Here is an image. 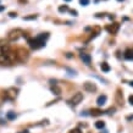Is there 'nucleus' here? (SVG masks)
Listing matches in <instances>:
<instances>
[{
	"label": "nucleus",
	"mask_w": 133,
	"mask_h": 133,
	"mask_svg": "<svg viewBox=\"0 0 133 133\" xmlns=\"http://www.w3.org/2000/svg\"><path fill=\"white\" fill-rule=\"evenodd\" d=\"M16 58V53L11 50V46L8 42L0 40V65H11Z\"/></svg>",
	"instance_id": "obj_1"
},
{
	"label": "nucleus",
	"mask_w": 133,
	"mask_h": 133,
	"mask_svg": "<svg viewBox=\"0 0 133 133\" xmlns=\"http://www.w3.org/2000/svg\"><path fill=\"white\" fill-rule=\"evenodd\" d=\"M28 44H29V46L32 48V49H39V48H42V46H44L45 45V42H43V40H39L37 37L36 38H28Z\"/></svg>",
	"instance_id": "obj_2"
},
{
	"label": "nucleus",
	"mask_w": 133,
	"mask_h": 133,
	"mask_svg": "<svg viewBox=\"0 0 133 133\" xmlns=\"http://www.w3.org/2000/svg\"><path fill=\"white\" fill-rule=\"evenodd\" d=\"M23 34H25V33H23V31H22V29L16 28V29H13V31H11V32L9 33L8 39H9V40H11V42H15V40H17L20 37H22Z\"/></svg>",
	"instance_id": "obj_3"
},
{
	"label": "nucleus",
	"mask_w": 133,
	"mask_h": 133,
	"mask_svg": "<svg viewBox=\"0 0 133 133\" xmlns=\"http://www.w3.org/2000/svg\"><path fill=\"white\" fill-rule=\"evenodd\" d=\"M82 100H83V94H82V93H76V94H73V96L71 98L70 104H71V105H78Z\"/></svg>",
	"instance_id": "obj_4"
},
{
	"label": "nucleus",
	"mask_w": 133,
	"mask_h": 133,
	"mask_svg": "<svg viewBox=\"0 0 133 133\" xmlns=\"http://www.w3.org/2000/svg\"><path fill=\"white\" fill-rule=\"evenodd\" d=\"M105 29H106L110 34H116L118 32V29H120V25L118 23H112V25H109L105 27Z\"/></svg>",
	"instance_id": "obj_5"
},
{
	"label": "nucleus",
	"mask_w": 133,
	"mask_h": 133,
	"mask_svg": "<svg viewBox=\"0 0 133 133\" xmlns=\"http://www.w3.org/2000/svg\"><path fill=\"white\" fill-rule=\"evenodd\" d=\"M83 88H84L86 92H89V93H93L96 90V86L94 83H90V82H86L84 84H83Z\"/></svg>",
	"instance_id": "obj_6"
},
{
	"label": "nucleus",
	"mask_w": 133,
	"mask_h": 133,
	"mask_svg": "<svg viewBox=\"0 0 133 133\" xmlns=\"http://www.w3.org/2000/svg\"><path fill=\"white\" fill-rule=\"evenodd\" d=\"M81 59H82V61H83V64H86L87 66H89L90 62H92V58H90V55L84 54V53L81 54Z\"/></svg>",
	"instance_id": "obj_7"
},
{
	"label": "nucleus",
	"mask_w": 133,
	"mask_h": 133,
	"mask_svg": "<svg viewBox=\"0 0 133 133\" xmlns=\"http://www.w3.org/2000/svg\"><path fill=\"white\" fill-rule=\"evenodd\" d=\"M105 103H106V95H99L96 99V104L99 105V106H103V105H105Z\"/></svg>",
	"instance_id": "obj_8"
},
{
	"label": "nucleus",
	"mask_w": 133,
	"mask_h": 133,
	"mask_svg": "<svg viewBox=\"0 0 133 133\" xmlns=\"http://www.w3.org/2000/svg\"><path fill=\"white\" fill-rule=\"evenodd\" d=\"M116 103H117L118 105H122V104H123V98H122V93H121L120 89L116 92Z\"/></svg>",
	"instance_id": "obj_9"
},
{
	"label": "nucleus",
	"mask_w": 133,
	"mask_h": 133,
	"mask_svg": "<svg viewBox=\"0 0 133 133\" xmlns=\"http://www.w3.org/2000/svg\"><path fill=\"white\" fill-rule=\"evenodd\" d=\"M123 56L127 60H133V49H127V50L125 51Z\"/></svg>",
	"instance_id": "obj_10"
},
{
	"label": "nucleus",
	"mask_w": 133,
	"mask_h": 133,
	"mask_svg": "<svg viewBox=\"0 0 133 133\" xmlns=\"http://www.w3.org/2000/svg\"><path fill=\"white\" fill-rule=\"evenodd\" d=\"M90 115H92L93 117L100 116V115H103V110H100V109H92L90 110Z\"/></svg>",
	"instance_id": "obj_11"
},
{
	"label": "nucleus",
	"mask_w": 133,
	"mask_h": 133,
	"mask_svg": "<svg viewBox=\"0 0 133 133\" xmlns=\"http://www.w3.org/2000/svg\"><path fill=\"white\" fill-rule=\"evenodd\" d=\"M51 92H53L55 95H60V94H61V88L58 87V84H53V86H51Z\"/></svg>",
	"instance_id": "obj_12"
},
{
	"label": "nucleus",
	"mask_w": 133,
	"mask_h": 133,
	"mask_svg": "<svg viewBox=\"0 0 133 133\" xmlns=\"http://www.w3.org/2000/svg\"><path fill=\"white\" fill-rule=\"evenodd\" d=\"M100 68H101V71H103V72H109L110 70H111L108 62H103V64L100 65Z\"/></svg>",
	"instance_id": "obj_13"
},
{
	"label": "nucleus",
	"mask_w": 133,
	"mask_h": 133,
	"mask_svg": "<svg viewBox=\"0 0 133 133\" xmlns=\"http://www.w3.org/2000/svg\"><path fill=\"white\" fill-rule=\"evenodd\" d=\"M6 117H8V120H15V118H16V114L13 112V111H9V112L6 114Z\"/></svg>",
	"instance_id": "obj_14"
},
{
	"label": "nucleus",
	"mask_w": 133,
	"mask_h": 133,
	"mask_svg": "<svg viewBox=\"0 0 133 133\" xmlns=\"http://www.w3.org/2000/svg\"><path fill=\"white\" fill-rule=\"evenodd\" d=\"M48 37H49V33H40L39 36L37 37L39 40H43V42H45V39H48Z\"/></svg>",
	"instance_id": "obj_15"
},
{
	"label": "nucleus",
	"mask_w": 133,
	"mask_h": 133,
	"mask_svg": "<svg viewBox=\"0 0 133 133\" xmlns=\"http://www.w3.org/2000/svg\"><path fill=\"white\" fill-rule=\"evenodd\" d=\"M95 127L99 128V129H103V128L105 127V122H104V121H96V122H95Z\"/></svg>",
	"instance_id": "obj_16"
},
{
	"label": "nucleus",
	"mask_w": 133,
	"mask_h": 133,
	"mask_svg": "<svg viewBox=\"0 0 133 133\" xmlns=\"http://www.w3.org/2000/svg\"><path fill=\"white\" fill-rule=\"evenodd\" d=\"M67 10H68L67 5H64V6H60V8H59V12H66Z\"/></svg>",
	"instance_id": "obj_17"
},
{
	"label": "nucleus",
	"mask_w": 133,
	"mask_h": 133,
	"mask_svg": "<svg viewBox=\"0 0 133 133\" xmlns=\"http://www.w3.org/2000/svg\"><path fill=\"white\" fill-rule=\"evenodd\" d=\"M36 18H37V15H31V16L23 17V20H26V21H28V20H36Z\"/></svg>",
	"instance_id": "obj_18"
},
{
	"label": "nucleus",
	"mask_w": 133,
	"mask_h": 133,
	"mask_svg": "<svg viewBox=\"0 0 133 133\" xmlns=\"http://www.w3.org/2000/svg\"><path fill=\"white\" fill-rule=\"evenodd\" d=\"M70 133H82V131H81L79 128H75V129H72V131H70Z\"/></svg>",
	"instance_id": "obj_19"
},
{
	"label": "nucleus",
	"mask_w": 133,
	"mask_h": 133,
	"mask_svg": "<svg viewBox=\"0 0 133 133\" xmlns=\"http://www.w3.org/2000/svg\"><path fill=\"white\" fill-rule=\"evenodd\" d=\"M81 4H82L83 6H86V5L89 4V0H81Z\"/></svg>",
	"instance_id": "obj_20"
},
{
	"label": "nucleus",
	"mask_w": 133,
	"mask_h": 133,
	"mask_svg": "<svg viewBox=\"0 0 133 133\" xmlns=\"http://www.w3.org/2000/svg\"><path fill=\"white\" fill-rule=\"evenodd\" d=\"M9 16L13 18V17H16V16H17V13H16V12H10V13H9Z\"/></svg>",
	"instance_id": "obj_21"
},
{
	"label": "nucleus",
	"mask_w": 133,
	"mask_h": 133,
	"mask_svg": "<svg viewBox=\"0 0 133 133\" xmlns=\"http://www.w3.org/2000/svg\"><path fill=\"white\" fill-rule=\"evenodd\" d=\"M128 101H129V104H131V105H133V95H129Z\"/></svg>",
	"instance_id": "obj_22"
},
{
	"label": "nucleus",
	"mask_w": 133,
	"mask_h": 133,
	"mask_svg": "<svg viewBox=\"0 0 133 133\" xmlns=\"http://www.w3.org/2000/svg\"><path fill=\"white\" fill-rule=\"evenodd\" d=\"M114 111H115V109L111 108V109H109V110L106 111V112H108V114H114Z\"/></svg>",
	"instance_id": "obj_23"
},
{
	"label": "nucleus",
	"mask_w": 133,
	"mask_h": 133,
	"mask_svg": "<svg viewBox=\"0 0 133 133\" xmlns=\"http://www.w3.org/2000/svg\"><path fill=\"white\" fill-rule=\"evenodd\" d=\"M71 15H73V16H77V11H76V10H71Z\"/></svg>",
	"instance_id": "obj_24"
},
{
	"label": "nucleus",
	"mask_w": 133,
	"mask_h": 133,
	"mask_svg": "<svg viewBox=\"0 0 133 133\" xmlns=\"http://www.w3.org/2000/svg\"><path fill=\"white\" fill-rule=\"evenodd\" d=\"M66 56H67V58H70V59H71V58H72V54H71V53H67V55H66Z\"/></svg>",
	"instance_id": "obj_25"
},
{
	"label": "nucleus",
	"mask_w": 133,
	"mask_h": 133,
	"mask_svg": "<svg viewBox=\"0 0 133 133\" xmlns=\"http://www.w3.org/2000/svg\"><path fill=\"white\" fill-rule=\"evenodd\" d=\"M18 133H28V131H27V129H25V131H20Z\"/></svg>",
	"instance_id": "obj_26"
},
{
	"label": "nucleus",
	"mask_w": 133,
	"mask_h": 133,
	"mask_svg": "<svg viewBox=\"0 0 133 133\" xmlns=\"http://www.w3.org/2000/svg\"><path fill=\"white\" fill-rule=\"evenodd\" d=\"M3 10H5V6H4V5L0 6V11H3Z\"/></svg>",
	"instance_id": "obj_27"
},
{
	"label": "nucleus",
	"mask_w": 133,
	"mask_h": 133,
	"mask_svg": "<svg viewBox=\"0 0 133 133\" xmlns=\"http://www.w3.org/2000/svg\"><path fill=\"white\" fill-rule=\"evenodd\" d=\"M129 84H131V86L133 87V81H132V82H129Z\"/></svg>",
	"instance_id": "obj_28"
},
{
	"label": "nucleus",
	"mask_w": 133,
	"mask_h": 133,
	"mask_svg": "<svg viewBox=\"0 0 133 133\" xmlns=\"http://www.w3.org/2000/svg\"><path fill=\"white\" fill-rule=\"evenodd\" d=\"M64 1H71V0H64Z\"/></svg>",
	"instance_id": "obj_29"
},
{
	"label": "nucleus",
	"mask_w": 133,
	"mask_h": 133,
	"mask_svg": "<svg viewBox=\"0 0 133 133\" xmlns=\"http://www.w3.org/2000/svg\"><path fill=\"white\" fill-rule=\"evenodd\" d=\"M104 133H108V131H104Z\"/></svg>",
	"instance_id": "obj_30"
},
{
	"label": "nucleus",
	"mask_w": 133,
	"mask_h": 133,
	"mask_svg": "<svg viewBox=\"0 0 133 133\" xmlns=\"http://www.w3.org/2000/svg\"><path fill=\"white\" fill-rule=\"evenodd\" d=\"M117 1H123V0H117Z\"/></svg>",
	"instance_id": "obj_31"
}]
</instances>
